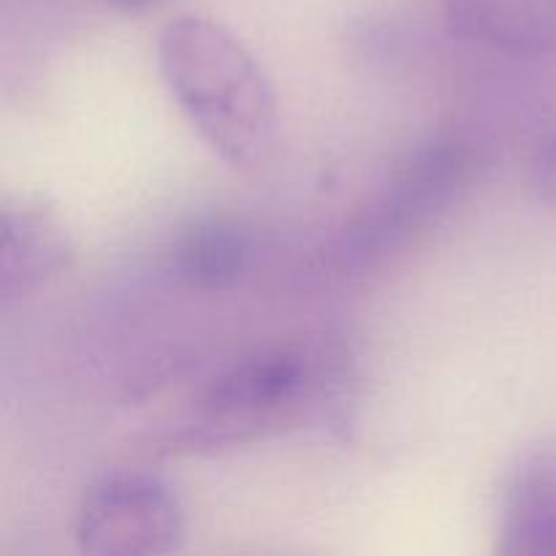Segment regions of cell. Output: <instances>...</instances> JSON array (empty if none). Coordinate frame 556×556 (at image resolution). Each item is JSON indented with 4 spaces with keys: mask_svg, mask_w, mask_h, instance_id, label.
Masks as SVG:
<instances>
[{
    "mask_svg": "<svg viewBox=\"0 0 556 556\" xmlns=\"http://www.w3.org/2000/svg\"><path fill=\"white\" fill-rule=\"evenodd\" d=\"M109 3H114L123 11H144L150 9L152 3H157V0H109Z\"/></svg>",
    "mask_w": 556,
    "mask_h": 556,
    "instance_id": "10",
    "label": "cell"
},
{
    "mask_svg": "<svg viewBox=\"0 0 556 556\" xmlns=\"http://www.w3.org/2000/svg\"><path fill=\"white\" fill-rule=\"evenodd\" d=\"M253 244L248 231L226 217L193 223L177 239L172 266L179 280L199 291H223L248 271Z\"/></svg>",
    "mask_w": 556,
    "mask_h": 556,
    "instance_id": "8",
    "label": "cell"
},
{
    "mask_svg": "<svg viewBox=\"0 0 556 556\" xmlns=\"http://www.w3.org/2000/svg\"><path fill=\"white\" fill-rule=\"evenodd\" d=\"M318 362L293 348L242 358L206 386L174 443L188 451L233 448L293 427L304 407L326 410V386L337 372Z\"/></svg>",
    "mask_w": 556,
    "mask_h": 556,
    "instance_id": "2",
    "label": "cell"
},
{
    "mask_svg": "<svg viewBox=\"0 0 556 556\" xmlns=\"http://www.w3.org/2000/svg\"><path fill=\"white\" fill-rule=\"evenodd\" d=\"M497 552L556 556V440L525 451L505 478Z\"/></svg>",
    "mask_w": 556,
    "mask_h": 556,
    "instance_id": "6",
    "label": "cell"
},
{
    "mask_svg": "<svg viewBox=\"0 0 556 556\" xmlns=\"http://www.w3.org/2000/svg\"><path fill=\"white\" fill-rule=\"evenodd\" d=\"M451 27L505 52L556 49V0H443Z\"/></svg>",
    "mask_w": 556,
    "mask_h": 556,
    "instance_id": "7",
    "label": "cell"
},
{
    "mask_svg": "<svg viewBox=\"0 0 556 556\" xmlns=\"http://www.w3.org/2000/svg\"><path fill=\"white\" fill-rule=\"evenodd\" d=\"M157 65L204 144L239 172H253L277 141V96L255 54L206 16H177L157 38Z\"/></svg>",
    "mask_w": 556,
    "mask_h": 556,
    "instance_id": "1",
    "label": "cell"
},
{
    "mask_svg": "<svg viewBox=\"0 0 556 556\" xmlns=\"http://www.w3.org/2000/svg\"><path fill=\"white\" fill-rule=\"evenodd\" d=\"M532 188H535L538 199L556 212V136L538 150L535 161H532Z\"/></svg>",
    "mask_w": 556,
    "mask_h": 556,
    "instance_id": "9",
    "label": "cell"
},
{
    "mask_svg": "<svg viewBox=\"0 0 556 556\" xmlns=\"http://www.w3.org/2000/svg\"><path fill=\"white\" fill-rule=\"evenodd\" d=\"M76 541L90 556H161L185 541V508L161 476L117 470L85 492Z\"/></svg>",
    "mask_w": 556,
    "mask_h": 556,
    "instance_id": "4",
    "label": "cell"
},
{
    "mask_svg": "<svg viewBox=\"0 0 556 556\" xmlns=\"http://www.w3.org/2000/svg\"><path fill=\"white\" fill-rule=\"evenodd\" d=\"M71 255V237L52 206L30 195L0 204V302L30 296L68 269Z\"/></svg>",
    "mask_w": 556,
    "mask_h": 556,
    "instance_id": "5",
    "label": "cell"
},
{
    "mask_svg": "<svg viewBox=\"0 0 556 556\" xmlns=\"http://www.w3.org/2000/svg\"><path fill=\"white\" fill-rule=\"evenodd\" d=\"M472 174V150L459 139H434L413 152L391 182L337 233L324 253L337 275L378 266L427 231L459 199Z\"/></svg>",
    "mask_w": 556,
    "mask_h": 556,
    "instance_id": "3",
    "label": "cell"
}]
</instances>
